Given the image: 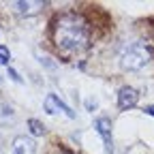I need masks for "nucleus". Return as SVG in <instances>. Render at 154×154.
Here are the masks:
<instances>
[{
    "instance_id": "obj_1",
    "label": "nucleus",
    "mask_w": 154,
    "mask_h": 154,
    "mask_svg": "<svg viewBox=\"0 0 154 154\" xmlns=\"http://www.w3.org/2000/svg\"><path fill=\"white\" fill-rule=\"evenodd\" d=\"M51 38L56 47L64 54H79L90 43L88 22L77 13H62L54 19Z\"/></svg>"
},
{
    "instance_id": "obj_2",
    "label": "nucleus",
    "mask_w": 154,
    "mask_h": 154,
    "mask_svg": "<svg viewBox=\"0 0 154 154\" xmlns=\"http://www.w3.org/2000/svg\"><path fill=\"white\" fill-rule=\"evenodd\" d=\"M150 60H152V49L143 41H135L126 45L120 56V64L124 71H141Z\"/></svg>"
},
{
    "instance_id": "obj_3",
    "label": "nucleus",
    "mask_w": 154,
    "mask_h": 154,
    "mask_svg": "<svg viewBox=\"0 0 154 154\" xmlns=\"http://www.w3.org/2000/svg\"><path fill=\"white\" fill-rule=\"evenodd\" d=\"M43 109H45L49 116L64 113L66 118H75V111H73L64 101H60V96H56V94H47V96H45V101H43Z\"/></svg>"
},
{
    "instance_id": "obj_4",
    "label": "nucleus",
    "mask_w": 154,
    "mask_h": 154,
    "mask_svg": "<svg viewBox=\"0 0 154 154\" xmlns=\"http://www.w3.org/2000/svg\"><path fill=\"white\" fill-rule=\"evenodd\" d=\"M94 128H96V133L101 135V139L105 143V152L111 154L113 152V137H111V128L113 126H111V120L105 118V116H101V118L94 120Z\"/></svg>"
},
{
    "instance_id": "obj_5",
    "label": "nucleus",
    "mask_w": 154,
    "mask_h": 154,
    "mask_svg": "<svg viewBox=\"0 0 154 154\" xmlns=\"http://www.w3.org/2000/svg\"><path fill=\"white\" fill-rule=\"evenodd\" d=\"M137 101H139V92L135 90V88H131V86H122V88L118 90V107H120L122 111L133 109L135 105H137Z\"/></svg>"
},
{
    "instance_id": "obj_6",
    "label": "nucleus",
    "mask_w": 154,
    "mask_h": 154,
    "mask_svg": "<svg viewBox=\"0 0 154 154\" xmlns=\"http://www.w3.org/2000/svg\"><path fill=\"white\" fill-rule=\"evenodd\" d=\"M11 154H34V141L26 135H17L11 146Z\"/></svg>"
},
{
    "instance_id": "obj_7",
    "label": "nucleus",
    "mask_w": 154,
    "mask_h": 154,
    "mask_svg": "<svg viewBox=\"0 0 154 154\" xmlns=\"http://www.w3.org/2000/svg\"><path fill=\"white\" fill-rule=\"evenodd\" d=\"M43 7H45V2H32V0H19V2H15L17 13H19V15H26V17L36 15Z\"/></svg>"
},
{
    "instance_id": "obj_8",
    "label": "nucleus",
    "mask_w": 154,
    "mask_h": 154,
    "mask_svg": "<svg viewBox=\"0 0 154 154\" xmlns=\"http://www.w3.org/2000/svg\"><path fill=\"white\" fill-rule=\"evenodd\" d=\"M15 122V109L7 103H0V126H7Z\"/></svg>"
},
{
    "instance_id": "obj_9",
    "label": "nucleus",
    "mask_w": 154,
    "mask_h": 154,
    "mask_svg": "<svg viewBox=\"0 0 154 154\" xmlns=\"http://www.w3.org/2000/svg\"><path fill=\"white\" fill-rule=\"evenodd\" d=\"M28 128H30V135H34V137L45 135V124H43L41 120H36V118H30V120H28Z\"/></svg>"
},
{
    "instance_id": "obj_10",
    "label": "nucleus",
    "mask_w": 154,
    "mask_h": 154,
    "mask_svg": "<svg viewBox=\"0 0 154 154\" xmlns=\"http://www.w3.org/2000/svg\"><path fill=\"white\" fill-rule=\"evenodd\" d=\"M9 62H11V51H9V47L0 45V64H9Z\"/></svg>"
},
{
    "instance_id": "obj_11",
    "label": "nucleus",
    "mask_w": 154,
    "mask_h": 154,
    "mask_svg": "<svg viewBox=\"0 0 154 154\" xmlns=\"http://www.w3.org/2000/svg\"><path fill=\"white\" fill-rule=\"evenodd\" d=\"M9 77L13 82H17V84H22V77H19V73L17 71H13V69H9Z\"/></svg>"
},
{
    "instance_id": "obj_12",
    "label": "nucleus",
    "mask_w": 154,
    "mask_h": 154,
    "mask_svg": "<svg viewBox=\"0 0 154 154\" xmlns=\"http://www.w3.org/2000/svg\"><path fill=\"white\" fill-rule=\"evenodd\" d=\"M143 111H146L148 116H152V118H154V105H146V107H143Z\"/></svg>"
},
{
    "instance_id": "obj_13",
    "label": "nucleus",
    "mask_w": 154,
    "mask_h": 154,
    "mask_svg": "<svg viewBox=\"0 0 154 154\" xmlns=\"http://www.w3.org/2000/svg\"><path fill=\"white\" fill-rule=\"evenodd\" d=\"M86 107H88L90 111H92V109H96V101H92V99H88V101H86Z\"/></svg>"
},
{
    "instance_id": "obj_14",
    "label": "nucleus",
    "mask_w": 154,
    "mask_h": 154,
    "mask_svg": "<svg viewBox=\"0 0 154 154\" xmlns=\"http://www.w3.org/2000/svg\"><path fill=\"white\" fill-rule=\"evenodd\" d=\"M0 82H2V77H0Z\"/></svg>"
}]
</instances>
